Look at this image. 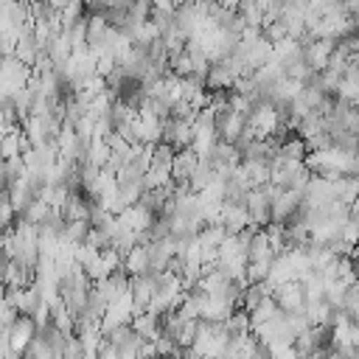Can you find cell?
Wrapping results in <instances>:
<instances>
[{
	"mask_svg": "<svg viewBox=\"0 0 359 359\" xmlns=\"http://www.w3.org/2000/svg\"><path fill=\"white\" fill-rule=\"evenodd\" d=\"M275 191H278V185L266 182V185H261V188H250V191L244 194V205H247L250 219H252L255 227L269 224V205H272Z\"/></svg>",
	"mask_w": 359,
	"mask_h": 359,
	"instance_id": "obj_1",
	"label": "cell"
},
{
	"mask_svg": "<svg viewBox=\"0 0 359 359\" xmlns=\"http://www.w3.org/2000/svg\"><path fill=\"white\" fill-rule=\"evenodd\" d=\"M303 205V194L300 191H292V188H278L275 196H272V205H269V222H278V224H286L297 216Z\"/></svg>",
	"mask_w": 359,
	"mask_h": 359,
	"instance_id": "obj_2",
	"label": "cell"
},
{
	"mask_svg": "<svg viewBox=\"0 0 359 359\" xmlns=\"http://www.w3.org/2000/svg\"><path fill=\"white\" fill-rule=\"evenodd\" d=\"M337 42L334 39H325V36H306L303 39V62L314 70V73H323L328 67V59L334 53Z\"/></svg>",
	"mask_w": 359,
	"mask_h": 359,
	"instance_id": "obj_3",
	"label": "cell"
},
{
	"mask_svg": "<svg viewBox=\"0 0 359 359\" xmlns=\"http://www.w3.org/2000/svg\"><path fill=\"white\" fill-rule=\"evenodd\" d=\"M238 79H241L238 65H236L230 56H224V59H219V62H210L208 76H205V87H208V90H233V84H236Z\"/></svg>",
	"mask_w": 359,
	"mask_h": 359,
	"instance_id": "obj_4",
	"label": "cell"
},
{
	"mask_svg": "<svg viewBox=\"0 0 359 359\" xmlns=\"http://www.w3.org/2000/svg\"><path fill=\"white\" fill-rule=\"evenodd\" d=\"M216 132H219V140H227V143H236L244 137L247 132V115L241 112H233L230 107L224 109H216Z\"/></svg>",
	"mask_w": 359,
	"mask_h": 359,
	"instance_id": "obj_5",
	"label": "cell"
},
{
	"mask_svg": "<svg viewBox=\"0 0 359 359\" xmlns=\"http://www.w3.org/2000/svg\"><path fill=\"white\" fill-rule=\"evenodd\" d=\"M36 323L31 320V314H17L14 317V323L6 328V337H8V345H11V351L17 353V356H22V351L31 345V339L36 337Z\"/></svg>",
	"mask_w": 359,
	"mask_h": 359,
	"instance_id": "obj_6",
	"label": "cell"
},
{
	"mask_svg": "<svg viewBox=\"0 0 359 359\" xmlns=\"http://www.w3.org/2000/svg\"><path fill=\"white\" fill-rule=\"evenodd\" d=\"M219 224H224L227 233H241V230H247V227H255L252 219H250L247 205H244V202H230V199L222 202Z\"/></svg>",
	"mask_w": 359,
	"mask_h": 359,
	"instance_id": "obj_7",
	"label": "cell"
},
{
	"mask_svg": "<svg viewBox=\"0 0 359 359\" xmlns=\"http://www.w3.org/2000/svg\"><path fill=\"white\" fill-rule=\"evenodd\" d=\"M272 297H275V303L280 306V311H286V314L303 311V306H306V294H303L300 280L278 283V286H275V292H272Z\"/></svg>",
	"mask_w": 359,
	"mask_h": 359,
	"instance_id": "obj_8",
	"label": "cell"
},
{
	"mask_svg": "<svg viewBox=\"0 0 359 359\" xmlns=\"http://www.w3.org/2000/svg\"><path fill=\"white\" fill-rule=\"evenodd\" d=\"M93 286H95V292H98V294L107 300V306H109V303L121 300V297L129 292V275H126L123 269H115L112 275H107V278L95 280Z\"/></svg>",
	"mask_w": 359,
	"mask_h": 359,
	"instance_id": "obj_9",
	"label": "cell"
},
{
	"mask_svg": "<svg viewBox=\"0 0 359 359\" xmlns=\"http://www.w3.org/2000/svg\"><path fill=\"white\" fill-rule=\"evenodd\" d=\"M34 266L17 261V258H8L6 264V278H3V286L6 289H22V286H31L34 283Z\"/></svg>",
	"mask_w": 359,
	"mask_h": 359,
	"instance_id": "obj_10",
	"label": "cell"
},
{
	"mask_svg": "<svg viewBox=\"0 0 359 359\" xmlns=\"http://www.w3.org/2000/svg\"><path fill=\"white\" fill-rule=\"evenodd\" d=\"M233 309H238L233 300H227V297H216V294H205V300H202V317H199V320L224 323V320L233 314Z\"/></svg>",
	"mask_w": 359,
	"mask_h": 359,
	"instance_id": "obj_11",
	"label": "cell"
},
{
	"mask_svg": "<svg viewBox=\"0 0 359 359\" xmlns=\"http://www.w3.org/2000/svg\"><path fill=\"white\" fill-rule=\"evenodd\" d=\"M196 163H199V154H196L194 149H180V151H174V157H171V180H174V182H188V177L194 174Z\"/></svg>",
	"mask_w": 359,
	"mask_h": 359,
	"instance_id": "obj_12",
	"label": "cell"
},
{
	"mask_svg": "<svg viewBox=\"0 0 359 359\" xmlns=\"http://www.w3.org/2000/svg\"><path fill=\"white\" fill-rule=\"evenodd\" d=\"M6 297H8V303L14 306V311L17 314H31L36 306H39V292L34 289V283L31 286H22V289H6Z\"/></svg>",
	"mask_w": 359,
	"mask_h": 359,
	"instance_id": "obj_13",
	"label": "cell"
},
{
	"mask_svg": "<svg viewBox=\"0 0 359 359\" xmlns=\"http://www.w3.org/2000/svg\"><path fill=\"white\" fill-rule=\"evenodd\" d=\"M129 325H132V331H135L140 339H151V342H154V339L163 334V323H160V317L151 314V311H137Z\"/></svg>",
	"mask_w": 359,
	"mask_h": 359,
	"instance_id": "obj_14",
	"label": "cell"
},
{
	"mask_svg": "<svg viewBox=\"0 0 359 359\" xmlns=\"http://www.w3.org/2000/svg\"><path fill=\"white\" fill-rule=\"evenodd\" d=\"M238 165H241V171H244L250 188H261V185L269 182V165H272L269 160H252V157H244Z\"/></svg>",
	"mask_w": 359,
	"mask_h": 359,
	"instance_id": "obj_15",
	"label": "cell"
},
{
	"mask_svg": "<svg viewBox=\"0 0 359 359\" xmlns=\"http://www.w3.org/2000/svg\"><path fill=\"white\" fill-rule=\"evenodd\" d=\"M123 272L132 278V275H143L149 272V247L146 244H135L123 252Z\"/></svg>",
	"mask_w": 359,
	"mask_h": 359,
	"instance_id": "obj_16",
	"label": "cell"
},
{
	"mask_svg": "<svg viewBox=\"0 0 359 359\" xmlns=\"http://www.w3.org/2000/svg\"><path fill=\"white\" fill-rule=\"evenodd\" d=\"M247 314H250V325H261V323L275 320V317L280 314V306H278V303H275V297L269 294V297H264L258 306H252Z\"/></svg>",
	"mask_w": 359,
	"mask_h": 359,
	"instance_id": "obj_17",
	"label": "cell"
},
{
	"mask_svg": "<svg viewBox=\"0 0 359 359\" xmlns=\"http://www.w3.org/2000/svg\"><path fill=\"white\" fill-rule=\"evenodd\" d=\"M236 17L241 20L244 28H261L264 25V11L255 6V0H238Z\"/></svg>",
	"mask_w": 359,
	"mask_h": 359,
	"instance_id": "obj_18",
	"label": "cell"
},
{
	"mask_svg": "<svg viewBox=\"0 0 359 359\" xmlns=\"http://www.w3.org/2000/svg\"><path fill=\"white\" fill-rule=\"evenodd\" d=\"M213 177H216V168L210 165V160H208V157H199V163H196L194 174L188 177V188H191L194 194H199V191H202Z\"/></svg>",
	"mask_w": 359,
	"mask_h": 359,
	"instance_id": "obj_19",
	"label": "cell"
},
{
	"mask_svg": "<svg viewBox=\"0 0 359 359\" xmlns=\"http://www.w3.org/2000/svg\"><path fill=\"white\" fill-rule=\"evenodd\" d=\"M331 306L325 303V297L323 300H309L306 306H303V314L309 317V323L311 325H328L331 323Z\"/></svg>",
	"mask_w": 359,
	"mask_h": 359,
	"instance_id": "obj_20",
	"label": "cell"
},
{
	"mask_svg": "<svg viewBox=\"0 0 359 359\" xmlns=\"http://www.w3.org/2000/svg\"><path fill=\"white\" fill-rule=\"evenodd\" d=\"M87 233H90V222H87V219L65 222V227H62V241H67V244H84Z\"/></svg>",
	"mask_w": 359,
	"mask_h": 359,
	"instance_id": "obj_21",
	"label": "cell"
},
{
	"mask_svg": "<svg viewBox=\"0 0 359 359\" xmlns=\"http://www.w3.org/2000/svg\"><path fill=\"white\" fill-rule=\"evenodd\" d=\"M252 325H250V314L244 309H233V314L224 320V331L227 337H236V334H247Z\"/></svg>",
	"mask_w": 359,
	"mask_h": 359,
	"instance_id": "obj_22",
	"label": "cell"
},
{
	"mask_svg": "<svg viewBox=\"0 0 359 359\" xmlns=\"http://www.w3.org/2000/svg\"><path fill=\"white\" fill-rule=\"evenodd\" d=\"M95 356H98V359H121V351H118V348L104 337V339H101V345H98V353H95Z\"/></svg>",
	"mask_w": 359,
	"mask_h": 359,
	"instance_id": "obj_23",
	"label": "cell"
},
{
	"mask_svg": "<svg viewBox=\"0 0 359 359\" xmlns=\"http://www.w3.org/2000/svg\"><path fill=\"white\" fill-rule=\"evenodd\" d=\"M216 6H222V8H227V11H236V6H238V0H213Z\"/></svg>",
	"mask_w": 359,
	"mask_h": 359,
	"instance_id": "obj_24",
	"label": "cell"
},
{
	"mask_svg": "<svg viewBox=\"0 0 359 359\" xmlns=\"http://www.w3.org/2000/svg\"><path fill=\"white\" fill-rule=\"evenodd\" d=\"M351 216H353V219H359V196L351 202Z\"/></svg>",
	"mask_w": 359,
	"mask_h": 359,
	"instance_id": "obj_25",
	"label": "cell"
},
{
	"mask_svg": "<svg viewBox=\"0 0 359 359\" xmlns=\"http://www.w3.org/2000/svg\"><path fill=\"white\" fill-rule=\"evenodd\" d=\"M247 359H269V353L264 351V345H261V351H255L252 356H247Z\"/></svg>",
	"mask_w": 359,
	"mask_h": 359,
	"instance_id": "obj_26",
	"label": "cell"
},
{
	"mask_svg": "<svg viewBox=\"0 0 359 359\" xmlns=\"http://www.w3.org/2000/svg\"><path fill=\"white\" fill-rule=\"evenodd\" d=\"M353 31L359 34V14H353Z\"/></svg>",
	"mask_w": 359,
	"mask_h": 359,
	"instance_id": "obj_27",
	"label": "cell"
},
{
	"mask_svg": "<svg viewBox=\"0 0 359 359\" xmlns=\"http://www.w3.org/2000/svg\"><path fill=\"white\" fill-rule=\"evenodd\" d=\"M351 107H353V109H359V95H356V98L351 101Z\"/></svg>",
	"mask_w": 359,
	"mask_h": 359,
	"instance_id": "obj_28",
	"label": "cell"
}]
</instances>
